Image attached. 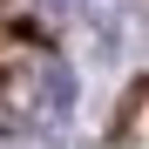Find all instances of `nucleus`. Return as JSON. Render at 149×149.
I'll return each instance as SVG.
<instances>
[{
    "instance_id": "nucleus-1",
    "label": "nucleus",
    "mask_w": 149,
    "mask_h": 149,
    "mask_svg": "<svg viewBox=\"0 0 149 149\" xmlns=\"http://www.w3.org/2000/svg\"><path fill=\"white\" fill-rule=\"evenodd\" d=\"M68 109H74V74H68L61 61H47V68H41V115L61 122Z\"/></svg>"
},
{
    "instance_id": "nucleus-2",
    "label": "nucleus",
    "mask_w": 149,
    "mask_h": 149,
    "mask_svg": "<svg viewBox=\"0 0 149 149\" xmlns=\"http://www.w3.org/2000/svg\"><path fill=\"white\" fill-rule=\"evenodd\" d=\"M41 14H47V20H74V14H81V0H41Z\"/></svg>"
}]
</instances>
